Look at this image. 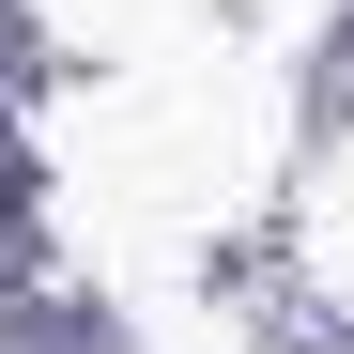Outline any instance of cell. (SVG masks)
Listing matches in <instances>:
<instances>
[{"instance_id": "obj_1", "label": "cell", "mask_w": 354, "mask_h": 354, "mask_svg": "<svg viewBox=\"0 0 354 354\" xmlns=\"http://www.w3.org/2000/svg\"><path fill=\"white\" fill-rule=\"evenodd\" d=\"M0 216H16V139H0Z\"/></svg>"}]
</instances>
